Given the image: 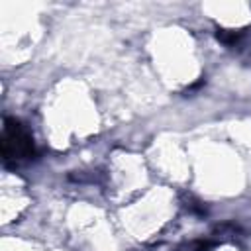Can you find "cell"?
<instances>
[{
  "mask_svg": "<svg viewBox=\"0 0 251 251\" xmlns=\"http://www.w3.org/2000/svg\"><path fill=\"white\" fill-rule=\"evenodd\" d=\"M0 145H2V157L6 163L10 161L20 163V161H29L35 157L33 135L16 118H4Z\"/></svg>",
  "mask_w": 251,
  "mask_h": 251,
  "instance_id": "obj_1",
  "label": "cell"
},
{
  "mask_svg": "<svg viewBox=\"0 0 251 251\" xmlns=\"http://www.w3.org/2000/svg\"><path fill=\"white\" fill-rule=\"evenodd\" d=\"M239 31H229V29H222V31H218V39L222 41V43H226V45H233L237 39H239Z\"/></svg>",
  "mask_w": 251,
  "mask_h": 251,
  "instance_id": "obj_2",
  "label": "cell"
}]
</instances>
